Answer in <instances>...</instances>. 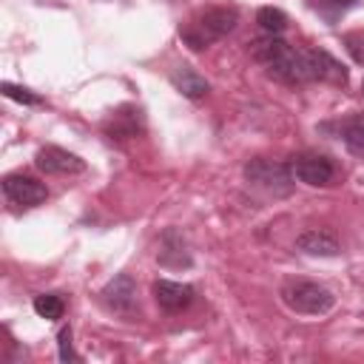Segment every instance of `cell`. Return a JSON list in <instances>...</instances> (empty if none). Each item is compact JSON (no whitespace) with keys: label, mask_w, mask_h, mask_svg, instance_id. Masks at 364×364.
<instances>
[{"label":"cell","mask_w":364,"mask_h":364,"mask_svg":"<svg viewBox=\"0 0 364 364\" xmlns=\"http://www.w3.org/2000/svg\"><path fill=\"white\" fill-rule=\"evenodd\" d=\"M3 196L9 199V205L28 210L48 199V188L28 173H9L3 176Z\"/></svg>","instance_id":"cell-7"},{"label":"cell","mask_w":364,"mask_h":364,"mask_svg":"<svg viewBox=\"0 0 364 364\" xmlns=\"http://www.w3.org/2000/svg\"><path fill=\"white\" fill-rule=\"evenodd\" d=\"M253 60L279 82L287 85H301L304 82V71H301V48H293L290 43H284L279 34H264L253 43L250 48Z\"/></svg>","instance_id":"cell-2"},{"label":"cell","mask_w":364,"mask_h":364,"mask_svg":"<svg viewBox=\"0 0 364 364\" xmlns=\"http://www.w3.org/2000/svg\"><path fill=\"white\" fill-rule=\"evenodd\" d=\"M57 347H60V361H80V353L71 344V327H63L57 333Z\"/></svg>","instance_id":"cell-20"},{"label":"cell","mask_w":364,"mask_h":364,"mask_svg":"<svg viewBox=\"0 0 364 364\" xmlns=\"http://www.w3.org/2000/svg\"><path fill=\"white\" fill-rule=\"evenodd\" d=\"M3 94H6L9 100H17V102H23V105H37V102H40V97H37V94H31L28 88L11 85V82H3Z\"/></svg>","instance_id":"cell-21"},{"label":"cell","mask_w":364,"mask_h":364,"mask_svg":"<svg viewBox=\"0 0 364 364\" xmlns=\"http://www.w3.org/2000/svg\"><path fill=\"white\" fill-rule=\"evenodd\" d=\"M301 71L304 82H330V85H347V68L327 54L324 48H301Z\"/></svg>","instance_id":"cell-5"},{"label":"cell","mask_w":364,"mask_h":364,"mask_svg":"<svg viewBox=\"0 0 364 364\" xmlns=\"http://www.w3.org/2000/svg\"><path fill=\"white\" fill-rule=\"evenodd\" d=\"M236 23H239V11L233 6H208L196 14H191L179 26V40L191 51H205L208 46H213L216 40L230 34L236 28Z\"/></svg>","instance_id":"cell-1"},{"label":"cell","mask_w":364,"mask_h":364,"mask_svg":"<svg viewBox=\"0 0 364 364\" xmlns=\"http://www.w3.org/2000/svg\"><path fill=\"white\" fill-rule=\"evenodd\" d=\"M279 299L284 301L287 310H293L299 316H324L336 304V296L324 284L310 282V279H299V276L282 282Z\"/></svg>","instance_id":"cell-3"},{"label":"cell","mask_w":364,"mask_h":364,"mask_svg":"<svg viewBox=\"0 0 364 364\" xmlns=\"http://www.w3.org/2000/svg\"><path fill=\"white\" fill-rule=\"evenodd\" d=\"M242 173H245V182L250 188L262 191L264 196L279 199V196H290L293 193V179L296 176H293L290 165H284V162H273V159L256 156V159H250L245 165Z\"/></svg>","instance_id":"cell-4"},{"label":"cell","mask_w":364,"mask_h":364,"mask_svg":"<svg viewBox=\"0 0 364 364\" xmlns=\"http://www.w3.org/2000/svg\"><path fill=\"white\" fill-rule=\"evenodd\" d=\"M344 48L350 51V57H353L358 65H364V28L347 31V34H344Z\"/></svg>","instance_id":"cell-19"},{"label":"cell","mask_w":364,"mask_h":364,"mask_svg":"<svg viewBox=\"0 0 364 364\" xmlns=\"http://www.w3.org/2000/svg\"><path fill=\"white\" fill-rule=\"evenodd\" d=\"M34 313H37L40 318L57 321V318H63V313H65V301H63L60 293H40V296H34Z\"/></svg>","instance_id":"cell-16"},{"label":"cell","mask_w":364,"mask_h":364,"mask_svg":"<svg viewBox=\"0 0 364 364\" xmlns=\"http://www.w3.org/2000/svg\"><path fill=\"white\" fill-rule=\"evenodd\" d=\"M34 165L43 171V173H51V176H71V173H82L85 171V162L65 151V148H57V145H46L37 151L34 156Z\"/></svg>","instance_id":"cell-9"},{"label":"cell","mask_w":364,"mask_h":364,"mask_svg":"<svg viewBox=\"0 0 364 364\" xmlns=\"http://www.w3.org/2000/svg\"><path fill=\"white\" fill-rule=\"evenodd\" d=\"M154 301L159 304V310L165 313H182L193 304L196 290L185 282H173V279H156L154 282Z\"/></svg>","instance_id":"cell-10"},{"label":"cell","mask_w":364,"mask_h":364,"mask_svg":"<svg viewBox=\"0 0 364 364\" xmlns=\"http://www.w3.org/2000/svg\"><path fill=\"white\" fill-rule=\"evenodd\" d=\"M256 23H259V28L264 34H282L287 28V14L282 9H276V6H262L256 11Z\"/></svg>","instance_id":"cell-17"},{"label":"cell","mask_w":364,"mask_h":364,"mask_svg":"<svg viewBox=\"0 0 364 364\" xmlns=\"http://www.w3.org/2000/svg\"><path fill=\"white\" fill-rule=\"evenodd\" d=\"M358 0H313V11L318 17H324L330 26H336Z\"/></svg>","instance_id":"cell-18"},{"label":"cell","mask_w":364,"mask_h":364,"mask_svg":"<svg viewBox=\"0 0 364 364\" xmlns=\"http://www.w3.org/2000/svg\"><path fill=\"white\" fill-rule=\"evenodd\" d=\"M156 262L168 270H182V267H191L193 264V256H191V247H188V239L176 230V228H168L159 239V250H156Z\"/></svg>","instance_id":"cell-11"},{"label":"cell","mask_w":364,"mask_h":364,"mask_svg":"<svg viewBox=\"0 0 364 364\" xmlns=\"http://www.w3.org/2000/svg\"><path fill=\"white\" fill-rule=\"evenodd\" d=\"M296 247L307 256H338L341 242L333 228H310L296 239Z\"/></svg>","instance_id":"cell-12"},{"label":"cell","mask_w":364,"mask_h":364,"mask_svg":"<svg viewBox=\"0 0 364 364\" xmlns=\"http://www.w3.org/2000/svg\"><path fill=\"white\" fill-rule=\"evenodd\" d=\"M136 131H139V111L136 108H119L105 122L108 139H131V136H136Z\"/></svg>","instance_id":"cell-14"},{"label":"cell","mask_w":364,"mask_h":364,"mask_svg":"<svg viewBox=\"0 0 364 364\" xmlns=\"http://www.w3.org/2000/svg\"><path fill=\"white\" fill-rule=\"evenodd\" d=\"M361 94H364V82H361Z\"/></svg>","instance_id":"cell-22"},{"label":"cell","mask_w":364,"mask_h":364,"mask_svg":"<svg viewBox=\"0 0 364 364\" xmlns=\"http://www.w3.org/2000/svg\"><path fill=\"white\" fill-rule=\"evenodd\" d=\"M102 304L114 313V316H122V318H134L139 313V299H136V282L128 276V273H119L114 276L102 293H100Z\"/></svg>","instance_id":"cell-6"},{"label":"cell","mask_w":364,"mask_h":364,"mask_svg":"<svg viewBox=\"0 0 364 364\" xmlns=\"http://www.w3.org/2000/svg\"><path fill=\"white\" fill-rule=\"evenodd\" d=\"M171 85H173L182 97H188V100H202V97L210 91V82H208L202 74H196L191 65H176V68L171 71Z\"/></svg>","instance_id":"cell-13"},{"label":"cell","mask_w":364,"mask_h":364,"mask_svg":"<svg viewBox=\"0 0 364 364\" xmlns=\"http://www.w3.org/2000/svg\"><path fill=\"white\" fill-rule=\"evenodd\" d=\"M338 134L344 139V148L353 156H361L364 159V111L350 114L347 119H341L338 122Z\"/></svg>","instance_id":"cell-15"},{"label":"cell","mask_w":364,"mask_h":364,"mask_svg":"<svg viewBox=\"0 0 364 364\" xmlns=\"http://www.w3.org/2000/svg\"><path fill=\"white\" fill-rule=\"evenodd\" d=\"M290 171L299 182L310 185V188H327L336 182V165L333 159L321 156V154H299L290 159Z\"/></svg>","instance_id":"cell-8"}]
</instances>
